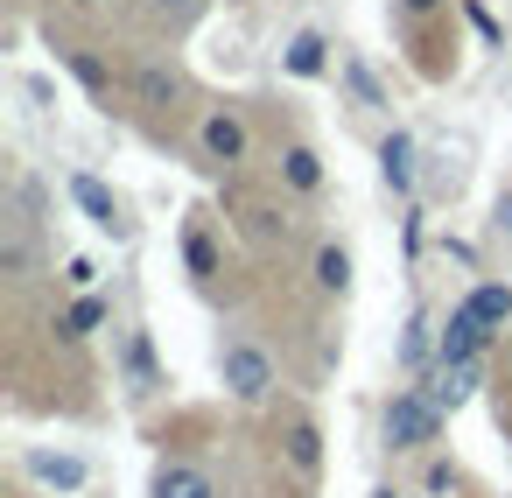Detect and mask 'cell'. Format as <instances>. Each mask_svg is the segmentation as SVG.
I'll return each instance as SVG.
<instances>
[{
  "mask_svg": "<svg viewBox=\"0 0 512 498\" xmlns=\"http://www.w3.org/2000/svg\"><path fill=\"white\" fill-rule=\"evenodd\" d=\"M435 428H442V407L428 393H393V407H386V442L393 449H428Z\"/></svg>",
  "mask_w": 512,
  "mask_h": 498,
  "instance_id": "obj_1",
  "label": "cell"
},
{
  "mask_svg": "<svg viewBox=\"0 0 512 498\" xmlns=\"http://www.w3.org/2000/svg\"><path fill=\"white\" fill-rule=\"evenodd\" d=\"M225 386H232L239 400H267V386H274V358H267L260 344H225Z\"/></svg>",
  "mask_w": 512,
  "mask_h": 498,
  "instance_id": "obj_2",
  "label": "cell"
},
{
  "mask_svg": "<svg viewBox=\"0 0 512 498\" xmlns=\"http://www.w3.org/2000/svg\"><path fill=\"white\" fill-rule=\"evenodd\" d=\"M197 141H204V155H211V162H225V169H232V162H246V120H239L232 106H211V113H204V127H197Z\"/></svg>",
  "mask_w": 512,
  "mask_h": 498,
  "instance_id": "obj_3",
  "label": "cell"
},
{
  "mask_svg": "<svg viewBox=\"0 0 512 498\" xmlns=\"http://www.w3.org/2000/svg\"><path fill=\"white\" fill-rule=\"evenodd\" d=\"M71 197H78V211H85L99 232H127V218H120V197H113V190H106L92 169H78V176H71Z\"/></svg>",
  "mask_w": 512,
  "mask_h": 498,
  "instance_id": "obj_4",
  "label": "cell"
},
{
  "mask_svg": "<svg viewBox=\"0 0 512 498\" xmlns=\"http://www.w3.org/2000/svg\"><path fill=\"white\" fill-rule=\"evenodd\" d=\"M134 99H141L148 113H176V106H183V78H176L169 64H155V57H148V64L134 71Z\"/></svg>",
  "mask_w": 512,
  "mask_h": 498,
  "instance_id": "obj_5",
  "label": "cell"
},
{
  "mask_svg": "<svg viewBox=\"0 0 512 498\" xmlns=\"http://www.w3.org/2000/svg\"><path fill=\"white\" fill-rule=\"evenodd\" d=\"M281 71H288V78H302V85H309V78H323V71H330V43H323L316 29L288 36V50H281Z\"/></svg>",
  "mask_w": 512,
  "mask_h": 498,
  "instance_id": "obj_6",
  "label": "cell"
},
{
  "mask_svg": "<svg viewBox=\"0 0 512 498\" xmlns=\"http://www.w3.org/2000/svg\"><path fill=\"white\" fill-rule=\"evenodd\" d=\"M484 337H491V330H484L470 309H449V323H442V365H470Z\"/></svg>",
  "mask_w": 512,
  "mask_h": 498,
  "instance_id": "obj_7",
  "label": "cell"
},
{
  "mask_svg": "<svg viewBox=\"0 0 512 498\" xmlns=\"http://www.w3.org/2000/svg\"><path fill=\"white\" fill-rule=\"evenodd\" d=\"M29 477L36 484H57V491H85V456H57V449H29Z\"/></svg>",
  "mask_w": 512,
  "mask_h": 498,
  "instance_id": "obj_8",
  "label": "cell"
},
{
  "mask_svg": "<svg viewBox=\"0 0 512 498\" xmlns=\"http://www.w3.org/2000/svg\"><path fill=\"white\" fill-rule=\"evenodd\" d=\"M463 309H470L484 330H505V323H512V288H498V281H477V288L463 295Z\"/></svg>",
  "mask_w": 512,
  "mask_h": 498,
  "instance_id": "obj_9",
  "label": "cell"
},
{
  "mask_svg": "<svg viewBox=\"0 0 512 498\" xmlns=\"http://www.w3.org/2000/svg\"><path fill=\"white\" fill-rule=\"evenodd\" d=\"M148 498H218V491H211V477H204V470H190V463H162Z\"/></svg>",
  "mask_w": 512,
  "mask_h": 498,
  "instance_id": "obj_10",
  "label": "cell"
},
{
  "mask_svg": "<svg viewBox=\"0 0 512 498\" xmlns=\"http://www.w3.org/2000/svg\"><path fill=\"white\" fill-rule=\"evenodd\" d=\"M379 176L407 197L414 190V134H386V148H379Z\"/></svg>",
  "mask_w": 512,
  "mask_h": 498,
  "instance_id": "obj_11",
  "label": "cell"
},
{
  "mask_svg": "<svg viewBox=\"0 0 512 498\" xmlns=\"http://www.w3.org/2000/svg\"><path fill=\"white\" fill-rule=\"evenodd\" d=\"M281 183H288L295 197H309V190H323V162H316V148H302V141H295V148L281 155Z\"/></svg>",
  "mask_w": 512,
  "mask_h": 498,
  "instance_id": "obj_12",
  "label": "cell"
},
{
  "mask_svg": "<svg viewBox=\"0 0 512 498\" xmlns=\"http://www.w3.org/2000/svg\"><path fill=\"white\" fill-rule=\"evenodd\" d=\"M99 323H106V302H99V295H78V302L57 316V337H64V344H85Z\"/></svg>",
  "mask_w": 512,
  "mask_h": 498,
  "instance_id": "obj_13",
  "label": "cell"
},
{
  "mask_svg": "<svg viewBox=\"0 0 512 498\" xmlns=\"http://www.w3.org/2000/svg\"><path fill=\"white\" fill-rule=\"evenodd\" d=\"M470 386H477V358H470V365H442V372L428 379V400H435V407H463Z\"/></svg>",
  "mask_w": 512,
  "mask_h": 498,
  "instance_id": "obj_14",
  "label": "cell"
},
{
  "mask_svg": "<svg viewBox=\"0 0 512 498\" xmlns=\"http://www.w3.org/2000/svg\"><path fill=\"white\" fill-rule=\"evenodd\" d=\"M239 211H246V218H239V225H246V239H281V232L295 225L281 204H260V197H239Z\"/></svg>",
  "mask_w": 512,
  "mask_h": 498,
  "instance_id": "obj_15",
  "label": "cell"
},
{
  "mask_svg": "<svg viewBox=\"0 0 512 498\" xmlns=\"http://www.w3.org/2000/svg\"><path fill=\"white\" fill-rule=\"evenodd\" d=\"M281 442H288V463H295L302 477H316V470H323V435H316L309 421H288V435H281Z\"/></svg>",
  "mask_w": 512,
  "mask_h": 498,
  "instance_id": "obj_16",
  "label": "cell"
},
{
  "mask_svg": "<svg viewBox=\"0 0 512 498\" xmlns=\"http://www.w3.org/2000/svg\"><path fill=\"white\" fill-rule=\"evenodd\" d=\"M57 57H64V71H71L92 99H113V78H106V64H99L92 50H57Z\"/></svg>",
  "mask_w": 512,
  "mask_h": 498,
  "instance_id": "obj_17",
  "label": "cell"
},
{
  "mask_svg": "<svg viewBox=\"0 0 512 498\" xmlns=\"http://www.w3.org/2000/svg\"><path fill=\"white\" fill-rule=\"evenodd\" d=\"M316 288H330V295L351 288V253H344V246H323V253H316Z\"/></svg>",
  "mask_w": 512,
  "mask_h": 498,
  "instance_id": "obj_18",
  "label": "cell"
},
{
  "mask_svg": "<svg viewBox=\"0 0 512 498\" xmlns=\"http://www.w3.org/2000/svg\"><path fill=\"white\" fill-rule=\"evenodd\" d=\"M127 372H134V386H141V393L155 386V351H148V337H141V330H127Z\"/></svg>",
  "mask_w": 512,
  "mask_h": 498,
  "instance_id": "obj_19",
  "label": "cell"
},
{
  "mask_svg": "<svg viewBox=\"0 0 512 498\" xmlns=\"http://www.w3.org/2000/svg\"><path fill=\"white\" fill-rule=\"evenodd\" d=\"M183 260H190V274H218V246H211L197 225L183 232Z\"/></svg>",
  "mask_w": 512,
  "mask_h": 498,
  "instance_id": "obj_20",
  "label": "cell"
},
{
  "mask_svg": "<svg viewBox=\"0 0 512 498\" xmlns=\"http://www.w3.org/2000/svg\"><path fill=\"white\" fill-rule=\"evenodd\" d=\"M344 78H351V92H358L365 106H386V92H379V78H372V71H365L358 57H344Z\"/></svg>",
  "mask_w": 512,
  "mask_h": 498,
  "instance_id": "obj_21",
  "label": "cell"
},
{
  "mask_svg": "<svg viewBox=\"0 0 512 498\" xmlns=\"http://www.w3.org/2000/svg\"><path fill=\"white\" fill-rule=\"evenodd\" d=\"M148 15H162V22H197L204 0H148Z\"/></svg>",
  "mask_w": 512,
  "mask_h": 498,
  "instance_id": "obj_22",
  "label": "cell"
},
{
  "mask_svg": "<svg viewBox=\"0 0 512 498\" xmlns=\"http://www.w3.org/2000/svg\"><path fill=\"white\" fill-rule=\"evenodd\" d=\"M400 8H407V15L421 22V15H435V8H442V0H400Z\"/></svg>",
  "mask_w": 512,
  "mask_h": 498,
  "instance_id": "obj_23",
  "label": "cell"
},
{
  "mask_svg": "<svg viewBox=\"0 0 512 498\" xmlns=\"http://www.w3.org/2000/svg\"><path fill=\"white\" fill-rule=\"evenodd\" d=\"M71 8H85V15H99V8H106V0H71Z\"/></svg>",
  "mask_w": 512,
  "mask_h": 498,
  "instance_id": "obj_24",
  "label": "cell"
},
{
  "mask_svg": "<svg viewBox=\"0 0 512 498\" xmlns=\"http://www.w3.org/2000/svg\"><path fill=\"white\" fill-rule=\"evenodd\" d=\"M372 498H393V491H372Z\"/></svg>",
  "mask_w": 512,
  "mask_h": 498,
  "instance_id": "obj_25",
  "label": "cell"
}]
</instances>
